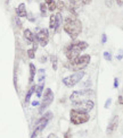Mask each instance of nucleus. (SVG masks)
<instances>
[{"label":"nucleus","instance_id":"obj_1","mask_svg":"<svg viewBox=\"0 0 123 138\" xmlns=\"http://www.w3.org/2000/svg\"><path fill=\"white\" fill-rule=\"evenodd\" d=\"M63 28L71 38L75 40L82 32V23L76 15H68L63 22Z\"/></svg>","mask_w":123,"mask_h":138},{"label":"nucleus","instance_id":"obj_2","mask_svg":"<svg viewBox=\"0 0 123 138\" xmlns=\"http://www.w3.org/2000/svg\"><path fill=\"white\" fill-rule=\"evenodd\" d=\"M89 44L86 41H74L72 42L70 45L65 48L64 52H65V56L67 58L68 61H72L74 59H76L77 57H80L82 51H84L86 49H88Z\"/></svg>","mask_w":123,"mask_h":138},{"label":"nucleus","instance_id":"obj_3","mask_svg":"<svg viewBox=\"0 0 123 138\" xmlns=\"http://www.w3.org/2000/svg\"><path fill=\"white\" fill-rule=\"evenodd\" d=\"M90 61H91V57L89 56V54H83V56L77 57V58L74 59V60L68 61L65 66H66L67 69L73 70L74 72L75 71H82V70H84L87 67H88Z\"/></svg>","mask_w":123,"mask_h":138},{"label":"nucleus","instance_id":"obj_4","mask_svg":"<svg viewBox=\"0 0 123 138\" xmlns=\"http://www.w3.org/2000/svg\"><path fill=\"white\" fill-rule=\"evenodd\" d=\"M93 94H95V92L92 89H90V88H84V89H81V90H74L70 96L71 104L73 106H75L76 104L81 103V102L90 100V97Z\"/></svg>","mask_w":123,"mask_h":138},{"label":"nucleus","instance_id":"obj_5","mask_svg":"<svg viewBox=\"0 0 123 138\" xmlns=\"http://www.w3.org/2000/svg\"><path fill=\"white\" fill-rule=\"evenodd\" d=\"M89 120H90L89 113L76 110V109H72L70 111V121L74 126H81L83 123H87Z\"/></svg>","mask_w":123,"mask_h":138},{"label":"nucleus","instance_id":"obj_6","mask_svg":"<svg viewBox=\"0 0 123 138\" xmlns=\"http://www.w3.org/2000/svg\"><path fill=\"white\" fill-rule=\"evenodd\" d=\"M52 117H54V114H52L51 111H47L46 113H43L42 117H41L40 119L38 120V122H36L35 128H34L33 132H32V135H31V138H35L39 133L42 132L43 129H45L46 126L48 124V122L51 121Z\"/></svg>","mask_w":123,"mask_h":138},{"label":"nucleus","instance_id":"obj_7","mask_svg":"<svg viewBox=\"0 0 123 138\" xmlns=\"http://www.w3.org/2000/svg\"><path fill=\"white\" fill-rule=\"evenodd\" d=\"M86 76V71L82 70V71H75L73 72L70 76H66L63 78V84L66 87H74L76 84H79V81H81V79Z\"/></svg>","mask_w":123,"mask_h":138},{"label":"nucleus","instance_id":"obj_8","mask_svg":"<svg viewBox=\"0 0 123 138\" xmlns=\"http://www.w3.org/2000/svg\"><path fill=\"white\" fill-rule=\"evenodd\" d=\"M52 101H54V92L51 90V88H46L43 92L42 102L39 105V113L45 112V110L52 103Z\"/></svg>","mask_w":123,"mask_h":138},{"label":"nucleus","instance_id":"obj_9","mask_svg":"<svg viewBox=\"0 0 123 138\" xmlns=\"http://www.w3.org/2000/svg\"><path fill=\"white\" fill-rule=\"evenodd\" d=\"M35 37L39 45L46 47L49 42V29L48 28H38L35 33Z\"/></svg>","mask_w":123,"mask_h":138},{"label":"nucleus","instance_id":"obj_10","mask_svg":"<svg viewBox=\"0 0 123 138\" xmlns=\"http://www.w3.org/2000/svg\"><path fill=\"white\" fill-rule=\"evenodd\" d=\"M84 5V0H68V11H71L72 15H76L82 9Z\"/></svg>","mask_w":123,"mask_h":138},{"label":"nucleus","instance_id":"obj_11","mask_svg":"<svg viewBox=\"0 0 123 138\" xmlns=\"http://www.w3.org/2000/svg\"><path fill=\"white\" fill-rule=\"evenodd\" d=\"M93 108H95V103H93L92 100H87V101L81 102V103L76 104V105L74 106V109H76V110L83 111V112H87V113L90 112Z\"/></svg>","mask_w":123,"mask_h":138},{"label":"nucleus","instance_id":"obj_12","mask_svg":"<svg viewBox=\"0 0 123 138\" xmlns=\"http://www.w3.org/2000/svg\"><path fill=\"white\" fill-rule=\"evenodd\" d=\"M118 122H120V118H118V115H114V117L111 119V121L108 122V126H107V128H106V133L107 135H112V133L117 129Z\"/></svg>","mask_w":123,"mask_h":138},{"label":"nucleus","instance_id":"obj_13","mask_svg":"<svg viewBox=\"0 0 123 138\" xmlns=\"http://www.w3.org/2000/svg\"><path fill=\"white\" fill-rule=\"evenodd\" d=\"M23 35H24L25 40H27V42H29V43H33V44H39L38 41H36L35 34H34L33 32L31 31V29H29V28L24 29V32H23Z\"/></svg>","mask_w":123,"mask_h":138},{"label":"nucleus","instance_id":"obj_14","mask_svg":"<svg viewBox=\"0 0 123 138\" xmlns=\"http://www.w3.org/2000/svg\"><path fill=\"white\" fill-rule=\"evenodd\" d=\"M16 15H17L18 18L20 17H26L27 15V11H26V8H25V4H19L16 8Z\"/></svg>","mask_w":123,"mask_h":138},{"label":"nucleus","instance_id":"obj_15","mask_svg":"<svg viewBox=\"0 0 123 138\" xmlns=\"http://www.w3.org/2000/svg\"><path fill=\"white\" fill-rule=\"evenodd\" d=\"M29 68H30L29 84H30V85H32V83H33V80H34V77H35V75H36V68H35V66H34L33 63H30Z\"/></svg>","mask_w":123,"mask_h":138},{"label":"nucleus","instance_id":"obj_16","mask_svg":"<svg viewBox=\"0 0 123 138\" xmlns=\"http://www.w3.org/2000/svg\"><path fill=\"white\" fill-rule=\"evenodd\" d=\"M45 4L49 11H55L57 9V2L55 1V0H46Z\"/></svg>","mask_w":123,"mask_h":138},{"label":"nucleus","instance_id":"obj_17","mask_svg":"<svg viewBox=\"0 0 123 138\" xmlns=\"http://www.w3.org/2000/svg\"><path fill=\"white\" fill-rule=\"evenodd\" d=\"M34 90H35V85H31L30 89L27 90L26 95H25V104H29L30 103V100H31V96L33 95Z\"/></svg>","mask_w":123,"mask_h":138},{"label":"nucleus","instance_id":"obj_18","mask_svg":"<svg viewBox=\"0 0 123 138\" xmlns=\"http://www.w3.org/2000/svg\"><path fill=\"white\" fill-rule=\"evenodd\" d=\"M43 89H45V83H40V84H38V85H35V90H34V93H35V95L38 97H41V95H42V93H43Z\"/></svg>","mask_w":123,"mask_h":138},{"label":"nucleus","instance_id":"obj_19","mask_svg":"<svg viewBox=\"0 0 123 138\" xmlns=\"http://www.w3.org/2000/svg\"><path fill=\"white\" fill-rule=\"evenodd\" d=\"M60 24H62V14L57 13L56 14V26H55V32H56V33H58V32H59Z\"/></svg>","mask_w":123,"mask_h":138},{"label":"nucleus","instance_id":"obj_20","mask_svg":"<svg viewBox=\"0 0 123 138\" xmlns=\"http://www.w3.org/2000/svg\"><path fill=\"white\" fill-rule=\"evenodd\" d=\"M50 61H51L52 69H54V70H57V68H58V58H57V56H55V54H51V56H50Z\"/></svg>","mask_w":123,"mask_h":138},{"label":"nucleus","instance_id":"obj_21","mask_svg":"<svg viewBox=\"0 0 123 138\" xmlns=\"http://www.w3.org/2000/svg\"><path fill=\"white\" fill-rule=\"evenodd\" d=\"M38 75H39V84H40V83H45L46 70L45 69H39L38 70Z\"/></svg>","mask_w":123,"mask_h":138},{"label":"nucleus","instance_id":"obj_22","mask_svg":"<svg viewBox=\"0 0 123 138\" xmlns=\"http://www.w3.org/2000/svg\"><path fill=\"white\" fill-rule=\"evenodd\" d=\"M55 26H56V15H51L49 18V28L55 31Z\"/></svg>","mask_w":123,"mask_h":138},{"label":"nucleus","instance_id":"obj_23","mask_svg":"<svg viewBox=\"0 0 123 138\" xmlns=\"http://www.w3.org/2000/svg\"><path fill=\"white\" fill-rule=\"evenodd\" d=\"M47 6H46L45 2H42V4H40V11H41V16L42 17H46L47 16Z\"/></svg>","mask_w":123,"mask_h":138},{"label":"nucleus","instance_id":"obj_24","mask_svg":"<svg viewBox=\"0 0 123 138\" xmlns=\"http://www.w3.org/2000/svg\"><path fill=\"white\" fill-rule=\"evenodd\" d=\"M27 57L30 59H34L35 58V50L34 49H29L27 50Z\"/></svg>","mask_w":123,"mask_h":138},{"label":"nucleus","instance_id":"obj_25","mask_svg":"<svg viewBox=\"0 0 123 138\" xmlns=\"http://www.w3.org/2000/svg\"><path fill=\"white\" fill-rule=\"evenodd\" d=\"M102 56H104V58L106 59L107 61H112V54H111V52L105 51L104 53H102Z\"/></svg>","mask_w":123,"mask_h":138},{"label":"nucleus","instance_id":"obj_26","mask_svg":"<svg viewBox=\"0 0 123 138\" xmlns=\"http://www.w3.org/2000/svg\"><path fill=\"white\" fill-rule=\"evenodd\" d=\"M117 103H118V104H121V105H123V88H122V90H121V93L118 94Z\"/></svg>","mask_w":123,"mask_h":138},{"label":"nucleus","instance_id":"obj_27","mask_svg":"<svg viewBox=\"0 0 123 138\" xmlns=\"http://www.w3.org/2000/svg\"><path fill=\"white\" fill-rule=\"evenodd\" d=\"M57 8H58L59 13H60V11L65 8V5H64V2L63 1H58V2H57Z\"/></svg>","mask_w":123,"mask_h":138},{"label":"nucleus","instance_id":"obj_28","mask_svg":"<svg viewBox=\"0 0 123 138\" xmlns=\"http://www.w3.org/2000/svg\"><path fill=\"white\" fill-rule=\"evenodd\" d=\"M111 103H112V99L109 97V99H107V100H106V102H105L104 108H105V109H108V108H109V105H111Z\"/></svg>","mask_w":123,"mask_h":138},{"label":"nucleus","instance_id":"obj_29","mask_svg":"<svg viewBox=\"0 0 123 138\" xmlns=\"http://www.w3.org/2000/svg\"><path fill=\"white\" fill-rule=\"evenodd\" d=\"M64 138H72V132H71V129H68V130L64 133Z\"/></svg>","mask_w":123,"mask_h":138},{"label":"nucleus","instance_id":"obj_30","mask_svg":"<svg viewBox=\"0 0 123 138\" xmlns=\"http://www.w3.org/2000/svg\"><path fill=\"white\" fill-rule=\"evenodd\" d=\"M107 42V35L105 33L101 34V44H105Z\"/></svg>","mask_w":123,"mask_h":138},{"label":"nucleus","instance_id":"obj_31","mask_svg":"<svg viewBox=\"0 0 123 138\" xmlns=\"http://www.w3.org/2000/svg\"><path fill=\"white\" fill-rule=\"evenodd\" d=\"M113 87H114V88H117V87H118V78H117V77H115V78H114Z\"/></svg>","mask_w":123,"mask_h":138},{"label":"nucleus","instance_id":"obj_32","mask_svg":"<svg viewBox=\"0 0 123 138\" xmlns=\"http://www.w3.org/2000/svg\"><path fill=\"white\" fill-rule=\"evenodd\" d=\"M26 17H27V19H29L30 22H34V20H35L34 16H32V14H31V13H30V14H27V15H26Z\"/></svg>","mask_w":123,"mask_h":138},{"label":"nucleus","instance_id":"obj_33","mask_svg":"<svg viewBox=\"0 0 123 138\" xmlns=\"http://www.w3.org/2000/svg\"><path fill=\"white\" fill-rule=\"evenodd\" d=\"M82 86H83V87H90V86H91V81L87 80L86 83H83V85H82Z\"/></svg>","mask_w":123,"mask_h":138},{"label":"nucleus","instance_id":"obj_34","mask_svg":"<svg viewBox=\"0 0 123 138\" xmlns=\"http://www.w3.org/2000/svg\"><path fill=\"white\" fill-rule=\"evenodd\" d=\"M15 22H16V24H17V26L18 27H22V23H20V20H19V18H15Z\"/></svg>","mask_w":123,"mask_h":138},{"label":"nucleus","instance_id":"obj_35","mask_svg":"<svg viewBox=\"0 0 123 138\" xmlns=\"http://www.w3.org/2000/svg\"><path fill=\"white\" fill-rule=\"evenodd\" d=\"M122 58H123V51H121V53L116 57V59H117V60H122Z\"/></svg>","mask_w":123,"mask_h":138},{"label":"nucleus","instance_id":"obj_36","mask_svg":"<svg viewBox=\"0 0 123 138\" xmlns=\"http://www.w3.org/2000/svg\"><path fill=\"white\" fill-rule=\"evenodd\" d=\"M38 105H40V102H38V101L32 102V106H38Z\"/></svg>","mask_w":123,"mask_h":138},{"label":"nucleus","instance_id":"obj_37","mask_svg":"<svg viewBox=\"0 0 123 138\" xmlns=\"http://www.w3.org/2000/svg\"><path fill=\"white\" fill-rule=\"evenodd\" d=\"M46 61H47V59H46V57H45V56H42V57H41V58H40V62L45 63Z\"/></svg>","mask_w":123,"mask_h":138},{"label":"nucleus","instance_id":"obj_38","mask_svg":"<svg viewBox=\"0 0 123 138\" xmlns=\"http://www.w3.org/2000/svg\"><path fill=\"white\" fill-rule=\"evenodd\" d=\"M112 2H113V0H106L107 7H112Z\"/></svg>","mask_w":123,"mask_h":138},{"label":"nucleus","instance_id":"obj_39","mask_svg":"<svg viewBox=\"0 0 123 138\" xmlns=\"http://www.w3.org/2000/svg\"><path fill=\"white\" fill-rule=\"evenodd\" d=\"M116 2L118 6H123V0H116Z\"/></svg>","mask_w":123,"mask_h":138},{"label":"nucleus","instance_id":"obj_40","mask_svg":"<svg viewBox=\"0 0 123 138\" xmlns=\"http://www.w3.org/2000/svg\"><path fill=\"white\" fill-rule=\"evenodd\" d=\"M91 0H84V4H90Z\"/></svg>","mask_w":123,"mask_h":138}]
</instances>
